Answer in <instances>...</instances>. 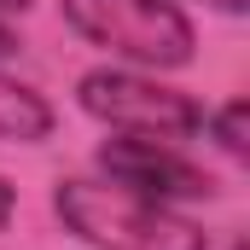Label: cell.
<instances>
[{
    "instance_id": "obj_1",
    "label": "cell",
    "mask_w": 250,
    "mask_h": 250,
    "mask_svg": "<svg viewBox=\"0 0 250 250\" xmlns=\"http://www.w3.org/2000/svg\"><path fill=\"white\" fill-rule=\"evenodd\" d=\"M53 209L76 239H87L99 250H209V233L198 221L175 215L157 198H140V192L117 187V181L70 175L53 192Z\"/></svg>"
},
{
    "instance_id": "obj_2",
    "label": "cell",
    "mask_w": 250,
    "mask_h": 250,
    "mask_svg": "<svg viewBox=\"0 0 250 250\" xmlns=\"http://www.w3.org/2000/svg\"><path fill=\"white\" fill-rule=\"evenodd\" d=\"M59 6H64V23L87 47H105L123 64H140V70L192 64L198 35L175 0H59Z\"/></svg>"
},
{
    "instance_id": "obj_8",
    "label": "cell",
    "mask_w": 250,
    "mask_h": 250,
    "mask_svg": "<svg viewBox=\"0 0 250 250\" xmlns=\"http://www.w3.org/2000/svg\"><path fill=\"white\" fill-rule=\"evenodd\" d=\"M12 53H18V35H12V29L0 23V59H12Z\"/></svg>"
},
{
    "instance_id": "obj_4",
    "label": "cell",
    "mask_w": 250,
    "mask_h": 250,
    "mask_svg": "<svg viewBox=\"0 0 250 250\" xmlns=\"http://www.w3.org/2000/svg\"><path fill=\"white\" fill-rule=\"evenodd\" d=\"M99 169L117 181V187L140 192V198H157V204H175V198H215L221 181L209 169H198L192 157H181L169 140H134L117 134L99 146Z\"/></svg>"
},
{
    "instance_id": "obj_9",
    "label": "cell",
    "mask_w": 250,
    "mask_h": 250,
    "mask_svg": "<svg viewBox=\"0 0 250 250\" xmlns=\"http://www.w3.org/2000/svg\"><path fill=\"white\" fill-rule=\"evenodd\" d=\"M204 6H215V12H245L250 0H204Z\"/></svg>"
},
{
    "instance_id": "obj_6",
    "label": "cell",
    "mask_w": 250,
    "mask_h": 250,
    "mask_svg": "<svg viewBox=\"0 0 250 250\" xmlns=\"http://www.w3.org/2000/svg\"><path fill=\"white\" fill-rule=\"evenodd\" d=\"M204 128H209V140H215L233 163H245V157H250V111H245V99H227L221 111H209Z\"/></svg>"
},
{
    "instance_id": "obj_10",
    "label": "cell",
    "mask_w": 250,
    "mask_h": 250,
    "mask_svg": "<svg viewBox=\"0 0 250 250\" xmlns=\"http://www.w3.org/2000/svg\"><path fill=\"white\" fill-rule=\"evenodd\" d=\"M35 0H0V12H29Z\"/></svg>"
},
{
    "instance_id": "obj_5",
    "label": "cell",
    "mask_w": 250,
    "mask_h": 250,
    "mask_svg": "<svg viewBox=\"0 0 250 250\" xmlns=\"http://www.w3.org/2000/svg\"><path fill=\"white\" fill-rule=\"evenodd\" d=\"M47 134H53V105H47L29 82H18V76L0 70V140L35 146V140H47Z\"/></svg>"
},
{
    "instance_id": "obj_7",
    "label": "cell",
    "mask_w": 250,
    "mask_h": 250,
    "mask_svg": "<svg viewBox=\"0 0 250 250\" xmlns=\"http://www.w3.org/2000/svg\"><path fill=\"white\" fill-rule=\"evenodd\" d=\"M12 204H18V192H12V181H6V175H0V227L12 221Z\"/></svg>"
},
{
    "instance_id": "obj_3",
    "label": "cell",
    "mask_w": 250,
    "mask_h": 250,
    "mask_svg": "<svg viewBox=\"0 0 250 250\" xmlns=\"http://www.w3.org/2000/svg\"><path fill=\"white\" fill-rule=\"evenodd\" d=\"M76 99L93 123H105L111 134H134V140H192L204 128V105L181 93V87H163L157 76H140V70H87L76 82Z\"/></svg>"
}]
</instances>
